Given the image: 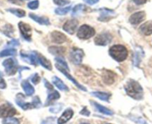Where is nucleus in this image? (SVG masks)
Listing matches in <instances>:
<instances>
[{"label":"nucleus","mask_w":152,"mask_h":124,"mask_svg":"<svg viewBox=\"0 0 152 124\" xmlns=\"http://www.w3.org/2000/svg\"><path fill=\"white\" fill-rule=\"evenodd\" d=\"M16 54H17V50L15 49H8L0 52V57L11 56V55H15Z\"/></svg>","instance_id":"nucleus-29"},{"label":"nucleus","mask_w":152,"mask_h":124,"mask_svg":"<svg viewBox=\"0 0 152 124\" xmlns=\"http://www.w3.org/2000/svg\"><path fill=\"white\" fill-rule=\"evenodd\" d=\"M4 68L5 69V72L8 76H13L16 74L18 68V64L17 61L14 58H8L3 61Z\"/></svg>","instance_id":"nucleus-5"},{"label":"nucleus","mask_w":152,"mask_h":124,"mask_svg":"<svg viewBox=\"0 0 152 124\" xmlns=\"http://www.w3.org/2000/svg\"><path fill=\"white\" fill-rule=\"evenodd\" d=\"M25 97L23 94H17V98H16V103L20 107L24 110H28L31 109H35V108H40L41 106V102L38 97H35L33 99L32 102L31 103H27L24 100Z\"/></svg>","instance_id":"nucleus-3"},{"label":"nucleus","mask_w":152,"mask_h":124,"mask_svg":"<svg viewBox=\"0 0 152 124\" xmlns=\"http://www.w3.org/2000/svg\"><path fill=\"white\" fill-rule=\"evenodd\" d=\"M95 29L88 25H83L79 28L77 33V35L80 39L82 40H87L91 38L95 35Z\"/></svg>","instance_id":"nucleus-4"},{"label":"nucleus","mask_w":152,"mask_h":124,"mask_svg":"<svg viewBox=\"0 0 152 124\" xmlns=\"http://www.w3.org/2000/svg\"><path fill=\"white\" fill-rule=\"evenodd\" d=\"M80 114H83V115H85V116H90V112L87 110V109L86 107L84 108V109H83V110L80 112Z\"/></svg>","instance_id":"nucleus-42"},{"label":"nucleus","mask_w":152,"mask_h":124,"mask_svg":"<svg viewBox=\"0 0 152 124\" xmlns=\"http://www.w3.org/2000/svg\"><path fill=\"white\" fill-rule=\"evenodd\" d=\"M127 94L136 100H140L143 97V89L140 84L135 80L130 79L125 85Z\"/></svg>","instance_id":"nucleus-1"},{"label":"nucleus","mask_w":152,"mask_h":124,"mask_svg":"<svg viewBox=\"0 0 152 124\" xmlns=\"http://www.w3.org/2000/svg\"><path fill=\"white\" fill-rule=\"evenodd\" d=\"M29 17L32 19L33 20H34L35 22L38 23L40 25H49L50 24V22L48 17H39V16L36 15V14H29Z\"/></svg>","instance_id":"nucleus-21"},{"label":"nucleus","mask_w":152,"mask_h":124,"mask_svg":"<svg viewBox=\"0 0 152 124\" xmlns=\"http://www.w3.org/2000/svg\"><path fill=\"white\" fill-rule=\"evenodd\" d=\"M87 7L84 5H77L74 8H73L72 11V16H75L77 14H78L79 13L82 12V11H85L87 10Z\"/></svg>","instance_id":"nucleus-28"},{"label":"nucleus","mask_w":152,"mask_h":124,"mask_svg":"<svg viewBox=\"0 0 152 124\" xmlns=\"http://www.w3.org/2000/svg\"><path fill=\"white\" fill-rule=\"evenodd\" d=\"M145 19V11H139L133 14L130 17L129 21L132 25H137L142 23Z\"/></svg>","instance_id":"nucleus-12"},{"label":"nucleus","mask_w":152,"mask_h":124,"mask_svg":"<svg viewBox=\"0 0 152 124\" xmlns=\"http://www.w3.org/2000/svg\"><path fill=\"white\" fill-rule=\"evenodd\" d=\"M62 109V107H61V106H55V107H52L50 109V112H52V113H58V112H60V111Z\"/></svg>","instance_id":"nucleus-38"},{"label":"nucleus","mask_w":152,"mask_h":124,"mask_svg":"<svg viewBox=\"0 0 152 124\" xmlns=\"http://www.w3.org/2000/svg\"><path fill=\"white\" fill-rule=\"evenodd\" d=\"M38 7H39V1L38 0H34V1H32L28 4V8L31 10L37 9Z\"/></svg>","instance_id":"nucleus-33"},{"label":"nucleus","mask_w":152,"mask_h":124,"mask_svg":"<svg viewBox=\"0 0 152 124\" xmlns=\"http://www.w3.org/2000/svg\"><path fill=\"white\" fill-rule=\"evenodd\" d=\"M71 61L75 65H80L82 62L84 57V51L78 47H73L69 54Z\"/></svg>","instance_id":"nucleus-6"},{"label":"nucleus","mask_w":152,"mask_h":124,"mask_svg":"<svg viewBox=\"0 0 152 124\" xmlns=\"http://www.w3.org/2000/svg\"><path fill=\"white\" fill-rule=\"evenodd\" d=\"M52 82H53V84H55L59 90H65V91H68L69 90L68 87L63 82V81L61 79L58 78V77L54 76L53 78H52Z\"/></svg>","instance_id":"nucleus-23"},{"label":"nucleus","mask_w":152,"mask_h":124,"mask_svg":"<svg viewBox=\"0 0 152 124\" xmlns=\"http://www.w3.org/2000/svg\"><path fill=\"white\" fill-rule=\"evenodd\" d=\"M56 5H60V6H64V5H68L70 3V0H53Z\"/></svg>","instance_id":"nucleus-34"},{"label":"nucleus","mask_w":152,"mask_h":124,"mask_svg":"<svg viewBox=\"0 0 152 124\" xmlns=\"http://www.w3.org/2000/svg\"><path fill=\"white\" fill-rule=\"evenodd\" d=\"M55 67H56V68L58 70L61 71V72L62 73L64 74V75L66 77L67 79H69L70 81H71L72 82L73 84H75V85L77 86V87H78V88L80 89V90H84V91H87V89H86V87H84V86H83V85H81V84H80L78 82V81H76V80L75 79L73 78V77L72 76L70 75L68 71H67L66 70L64 69V68H63V67L60 66V65H58V64H57V65H55Z\"/></svg>","instance_id":"nucleus-11"},{"label":"nucleus","mask_w":152,"mask_h":124,"mask_svg":"<svg viewBox=\"0 0 152 124\" xmlns=\"http://www.w3.org/2000/svg\"><path fill=\"white\" fill-rule=\"evenodd\" d=\"M60 97H61L60 94L57 90H54V89L53 90H49V95H48L47 100H46V103H45V106H49L52 103H54L55 100H58L60 98Z\"/></svg>","instance_id":"nucleus-18"},{"label":"nucleus","mask_w":152,"mask_h":124,"mask_svg":"<svg viewBox=\"0 0 152 124\" xmlns=\"http://www.w3.org/2000/svg\"><path fill=\"white\" fill-rule=\"evenodd\" d=\"M2 123L3 124H20V121H19L17 118L8 117L6 118V119L3 120Z\"/></svg>","instance_id":"nucleus-32"},{"label":"nucleus","mask_w":152,"mask_h":124,"mask_svg":"<svg viewBox=\"0 0 152 124\" xmlns=\"http://www.w3.org/2000/svg\"><path fill=\"white\" fill-rule=\"evenodd\" d=\"M110 55L115 61L122 62L125 61L128 55V49L122 45H114L109 49Z\"/></svg>","instance_id":"nucleus-2"},{"label":"nucleus","mask_w":152,"mask_h":124,"mask_svg":"<svg viewBox=\"0 0 152 124\" xmlns=\"http://www.w3.org/2000/svg\"><path fill=\"white\" fill-rule=\"evenodd\" d=\"M91 94L94 97H97L98 99L99 100H104V101L106 102H109L110 98L111 95L110 94H107V93H104V92H99V91H96V92H92Z\"/></svg>","instance_id":"nucleus-24"},{"label":"nucleus","mask_w":152,"mask_h":124,"mask_svg":"<svg viewBox=\"0 0 152 124\" xmlns=\"http://www.w3.org/2000/svg\"><path fill=\"white\" fill-rule=\"evenodd\" d=\"M20 56L24 59L26 62L33 65H37L38 64L37 58V52H32L30 54H26L21 52Z\"/></svg>","instance_id":"nucleus-15"},{"label":"nucleus","mask_w":152,"mask_h":124,"mask_svg":"<svg viewBox=\"0 0 152 124\" xmlns=\"http://www.w3.org/2000/svg\"><path fill=\"white\" fill-rule=\"evenodd\" d=\"M116 79V74L114 73L113 72L110 70H105L104 71L103 73H102V79L103 81L104 82V84H112L115 82Z\"/></svg>","instance_id":"nucleus-13"},{"label":"nucleus","mask_w":152,"mask_h":124,"mask_svg":"<svg viewBox=\"0 0 152 124\" xmlns=\"http://www.w3.org/2000/svg\"><path fill=\"white\" fill-rule=\"evenodd\" d=\"M19 29H20L23 38L28 41H30L31 40V26L26 23L20 22L19 23Z\"/></svg>","instance_id":"nucleus-9"},{"label":"nucleus","mask_w":152,"mask_h":124,"mask_svg":"<svg viewBox=\"0 0 152 124\" xmlns=\"http://www.w3.org/2000/svg\"><path fill=\"white\" fill-rule=\"evenodd\" d=\"M81 124H90V123H81Z\"/></svg>","instance_id":"nucleus-45"},{"label":"nucleus","mask_w":152,"mask_h":124,"mask_svg":"<svg viewBox=\"0 0 152 124\" xmlns=\"http://www.w3.org/2000/svg\"><path fill=\"white\" fill-rule=\"evenodd\" d=\"M90 103H91V104L93 105L95 108H96V110H97L98 112H100V113L104 114H106V115H112L113 114V113L112 111L110 110V109H107L106 107H104V106L99 104V103H96V102L91 101Z\"/></svg>","instance_id":"nucleus-22"},{"label":"nucleus","mask_w":152,"mask_h":124,"mask_svg":"<svg viewBox=\"0 0 152 124\" xmlns=\"http://www.w3.org/2000/svg\"><path fill=\"white\" fill-rule=\"evenodd\" d=\"M84 2H86V3H87L88 5H94V4H96L98 2H99V0H84Z\"/></svg>","instance_id":"nucleus-44"},{"label":"nucleus","mask_w":152,"mask_h":124,"mask_svg":"<svg viewBox=\"0 0 152 124\" xmlns=\"http://www.w3.org/2000/svg\"><path fill=\"white\" fill-rule=\"evenodd\" d=\"M10 2L14 4H17V5H22L23 4V0H8Z\"/></svg>","instance_id":"nucleus-41"},{"label":"nucleus","mask_w":152,"mask_h":124,"mask_svg":"<svg viewBox=\"0 0 152 124\" xmlns=\"http://www.w3.org/2000/svg\"><path fill=\"white\" fill-rule=\"evenodd\" d=\"M73 112L72 109H67L66 110L64 111V113L62 114L61 117L58 118V124H64L68 122L73 116Z\"/></svg>","instance_id":"nucleus-16"},{"label":"nucleus","mask_w":152,"mask_h":124,"mask_svg":"<svg viewBox=\"0 0 152 124\" xmlns=\"http://www.w3.org/2000/svg\"><path fill=\"white\" fill-rule=\"evenodd\" d=\"M78 21L75 19H72V20H69L68 21L64 23L63 29L65 32H66L68 34H73L76 32V29L78 27Z\"/></svg>","instance_id":"nucleus-10"},{"label":"nucleus","mask_w":152,"mask_h":124,"mask_svg":"<svg viewBox=\"0 0 152 124\" xmlns=\"http://www.w3.org/2000/svg\"><path fill=\"white\" fill-rule=\"evenodd\" d=\"M140 32L145 36L152 34V21H148L143 23L140 27Z\"/></svg>","instance_id":"nucleus-17"},{"label":"nucleus","mask_w":152,"mask_h":124,"mask_svg":"<svg viewBox=\"0 0 152 124\" xmlns=\"http://www.w3.org/2000/svg\"><path fill=\"white\" fill-rule=\"evenodd\" d=\"M65 51V48L63 46H50L49 48V52L55 55H63Z\"/></svg>","instance_id":"nucleus-25"},{"label":"nucleus","mask_w":152,"mask_h":124,"mask_svg":"<svg viewBox=\"0 0 152 124\" xmlns=\"http://www.w3.org/2000/svg\"><path fill=\"white\" fill-rule=\"evenodd\" d=\"M19 45H20V42H19L18 40H15V39L12 40L8 43V46H19Z\"/></svg>","instance_id":"nucleus-39"},{"label":"nucleus","mask_w":152,"mask_h":124,"mask_svg":"<svg viewBox=\"0 0 152 124\" xmlns=\"http://www.w3.org/2000/svg\"><path fill=\"white\" fill-rule=\"evenodd\" d=\"M51 39H52V42L58 44H61V43H64L66 41V37L64 34L60 32H57L55 31L51 34Z\"/></svg>","instance_id":"nucleus-14"},{"label":"nucleus","mask_w":152,"mask_h":124,"mask_svg":"<svg viewBox=\"0 0 152 124\" xmlns=\"http://www.w3.org/2000/svg\"><path fill=\"white\" fill-rule=\"evenodd\" d=\"M7 11L12 13L13 14L17 16V17H20V18L26 16V11H25L24 10L19 9V8H9V9H8Z\"/></svg>","instance_id":"nucleus-26"},{"label":"nucleus","mask_w":152,"mask_h":124,"mask_svg":"<svg viewBox=\"0 0 152 124\" xmlns=\"http://www.w3.org/2000/svg\"><path fill=\"white\" fill-rule=\"evenodd\" d=\"M70 10H71V6L66 7V8H58L55 9V12L58 15H64L69 12Z\"/></svg>","instance_id":"nucleus-30"},{"label":"nucleus","mask_w":152,"mask_h":124,"mask_svg":"<svg viewBox=\"0 0 152 124\" xmlns=\"http://www.w3.org/2000/svg\"><path fill=\"white\" fill-rule=\"evenodd\" d=\"M6 87V83H5V79H3V75L0 72V88L4 89Z\"/></svg>","instance_id":"nucleus-35"},{"label":"nucleus","mask_w":152,"mask_h":124,"mask_svg":"<svg viewBox=\"0 0 152 124\" xmlns=\"http://www.w3.org/2000/svg\"><path fill=\"white\" fill-rule=\"evenodd\" d=\"M133 1H134V3L137 5H143V4H145L147 2V0H133Z\"/></svg>","instance_id":"nucleus-43"},{"label":"nucleus","mask_w":152,"mask_h":124,"mask_svg":"<svg viewBox=\"0 0 152 124\" xmlns=\"http://www.w3.org/2000/svg\"><path fill=\"white\" fill-rule=\"evenodd\" d=\"M17 114V110L9 103L0 106V117H11Z\"/></svg>","instance_id":"nucleus-7"},{"label":"nucleus","mask_w":152,"mask_h":124,"mask_svg":"<svg viewBox=\"0 0 152 124\" xmlns=\"http://www.w3.org/2000/svg\"><path fill=\"white\" fill-rule=\"evenodd\" d=\"M55 117H49L45 120H43L41 124H55Z\"/></svg>","instance_id":"nucleus-37"},{"label":"nucleus","mask_w":152,"mask_h":124,"mask_svg":"<svg viewBox=\"0 0 152 124\" xmlns=\"http://www.w3.org/2000/svg\"><path fill=\"white\" fill-rule=\"evenodd\" d=\"M21 86L22 87H23V90H24L26 95L27 96L33 95L34 93V88L33 86L31 84V83L29 82L28 80L27 79L23 80L21 83Z\"/></svg>","instance_id":"nucleus-20"},{"label":"nucleus","mask_w":152,"mask_h":124,"mask_svg":"<svg viewBox=\"0 0 152 124\" xmlns=\"http://www.w3.org/2000/svg\"><path fill=\"white\" fill-rule=\"evenodd\" d=\"M104 11H102V14L100 17V18L99 19V20H101V21H106L107 17H109L110 19L111 18V15L113 14H114V12L111 10L108 9H102Z\"/></svg>","instance_id":"nucleus-27"},{"label":"nucleus","mask_w":152,"mask_h":124,"mask_svg":"<svg viewBox=\"0 0 152 124\" xmlns=\"http://www.w3.org/2000/svg\"><path fill=\"white\" fill-rule=\"evenodd\" d=\"M40 77L39 76V75H38L37 73H35L34 75L33 76V77L31 78L32 82L35 84H38V83H39V81H40Z\"/></svg>","instance_id":"nucleus-36"},{"label":"nucleus","mask_w":152,"mask_h":124,"mask_svg":"<svg viewBox=\"0 0 152 124\" xmlns=\"http://www.w3.org/2000/svg\"><path fill=\"white\" fill-rule=\"evenodd\" d=\"M37 58L38 63H40V65H42L43 68L49 70H52V64H51V62L47 59V58H46L43 55L37 53Z\"/></svg>","instance_id":"nucleus-19"},{"label":"nucleus","mask_w":152,"mask_h":124,"mask_svg":"<svg viewBox=\"0 0 152 124\" xmlns=\"http://www.w3.org/2000/svg\"><path fill=\"white\" fill-rule=\"evenodd\" d=\"M43 81H44V84H45V86H46V88L48 89V91H49V90H53V89H54L53 86H52V84H51L50 83H49V81H47V80L44 79V80H43Z\"/></svg>","instance_id":"nucleus-40"},{"label":"nucleus","mask_w":152,"mask_h":124,"mask_svg":"<svg viewBox=\"0 0 152 124\" xmlns=\"http://www.w3.org/2000/svg\"><path fill=\"white\" fill-rule=\"evenodd\" d=\"M55 61L58 62V65H59L60 66L63 67V68H64V69L66 70L67 71L69 70V67L68 65H67V63L65 61H64V59H63L62 58H60V57H58V58H55Z\"/></svg>","instance_id":"nucleus-31"},{"label":"nucleus","mask_w":152,"mask_h":124,"mask_svg":"<svg viewBox=\"0 0 152 124\" xmlns=\"http://www.w3.org/2000/svg\"><path fill=\"white\" fill-rule=\"evenodd\" d=\"M112 40V36L109 32H103L99 34L95 38V43L98 46H107Z\"/></svg>","instance_id":"nucleus-8"}]
</instances>
